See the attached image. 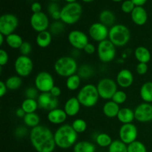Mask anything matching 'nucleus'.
<instances>
[{"label":"nucleus","mask_w":152,"mask_h":152,"mask_svg":"<svg viewBox=\"0 0 152 152\" xmlns=\"http://www.w3.org/2000/svg\"><path fill=\"white\" fill-rule=\"evenodd\" d=\"M113 1H115V2H120V1H122L123 0H112Z\"/></svg>","instance_id":"bf43d9fd"},{"label":"nucleus","mask_w":152,"mask_h":152,"mask_svg":"<svg viewBox=\"0 0 152 152\" xmlns=\"http://www.w3.org/2000/svg\"><path fill=\"white\" fill-rule=\"evenodd\" d=\"M117 118L122 124L132 123V122L135 120L134 110H132L127 107L120 108Z\"/></svg>","instance_id":"5701e85b"},{"label":"nucleus","mask_w":152,"mask_h":152,"mask_svg":"<svg viewBox=\"0 0 152 152\" xmlns=\"http://www.w3.org/2000/svg\"><path fill=\"white\" fill-rule=\"evenodd\" d=\"M82 105L77 96H72L67 99L64 105V111L67 114L68 117H75L79 114Z\"/></svg>","instance_id":"412c9836"},{"label":"nucleus","mask_w":152,"mask_h":152,"mask_svg":"<svg viewBox=\"0 0 152 152\" xmlns=\"http://www.w3.org/2000/svg\"><path fill=\"white\" fill-rule=\"evenodd\" d=\"M77 97L82 106L86 108L94 107L100 98L96 86L90 83L85 85L80 89Z\"/></svg>","instance_id":"20e7f679"},{"label":"nucleus","mask_w":152,"mask_h":152,"mask_svg":"<svg viewBox=\"0 0 152 152\" xmlns=\"http://www.w3.org/2000/svg\"><path fill=\"white\" fill-rule=\"evenodd\" d=\"M39 91L37 90L36 87H28L25 91V96L28 99H37L39 95Z\"/></svg>","instance_id":"79ce46f5"},{"label":"nucleus","mask_w":152,"mask_h":152,"mask_svg":"<svg viewBox=\"0 0 152 152\" xmlns=\"http://www.w3.org/2000/svg\"><path fill=\"white\" fill-rule=\"evenodd\" d=\"M95 141L96 143L102 148H108L113 142L111 137L106 133L98 134L95 137Z\"/></svg>","instance_id":"72a5a7b5"},{"label":"nucleus","mask_w":152,"mask_h":152,"mask_svg":"<svg viewBox=\"0 0 152 152\" xmlns=\"http://www.w3.org/2000/svg\"><path fill=\"white\" fill-rule=\"evenodd\" d=\"M127 94H126V93L124 91L117 90V92L113 96L111 100L114 101V102H116V103L120 105L125 103L126 100H127Z\"/></svg>","instance_id":"ea45409f"},{"label":"nucleus","mask_w":152,"mask_h":152,"mask_svg":"<svg viewBox=\"0 0 152 152\" xmlns=\"http://www.w3.org/2000/svg\"><path fill=\"white\" fill-rule=\"evenodd\" d=\"M24 123L27 127L31 128V129L40 125V117L37 113H31L26 114L23 118Z\"/></svg>","instance_id":"2f4dec72"},{"label":"nucleus","mask_w":152,"mask_h":152,"mask_svg":"<svg viewBox=\"0 0 152 152\" xmlns=\"http://www.w3.org/2000/svg\"><path fill=\"white\" fill-rule=\"evenodd\" d=\"M7 90L8 89H7V86H6L5 83L3 81H0V96L3 97L7 94Z\"/></svg>","instance_id":"603ef678"},{"label":"nucleus","mask_w":152,"mask_h":152,"mask_svg":"<svg viewBox=\"0 0 152 152\" xmlns=\"http://www.w3.org/2000/svg\"><path fill=\"white\" fill-rule=\"evenodd\" d=\"M19 26L17 16L12 13H4L0 17V34L4 36L13 34Z\"/></svg>","instance_id":"9b49d317"},{"label":"nucleus","mask_w":152,"mask_h":152,"mask_svg":"<svg viewBox=\"0 0 152 152\" xmlns=\"http://www.w3.org/2000/svg\"><path fill=\"white\" fill-rule=\"evenodd\" d=\"M5 42L7 45L12 49H19L22 46V43L24 42V40L22 39V37L17 34H10L7 36L5 39Z\"/></svg>","instance_id":"c85d7f7f"},{"label":"nucleus","mask_w":152,"mask_h":152,"mask_svg":"<svg viewBox=\"0 0 152 152\" xmlns=\"http://www.w3.org/2000/svg\"><path fill=\"white\" fill-rule=\"evenodd\" d=\"M9 61V55L4 49L0 50V66L3 67L7 64Z\"/></svg>","instance_id":"a18cd8bd"},{"label":"nucleus","mask_w":152,"mask_h":152,"mask_svg":"<svg viewBox=\"0 0 152 152\" xmlns=\"http://www.w3.org/2000/svg\"><path fill=\"white\" fill-rule=\"evenodd\" d=\"M34 85L40 93H48L55 86L54 79L49 72L41 71L36 76Z\"/></svg>","instance_id":"9d476101"},{"label":"nucleus","mask_w":152,"mask_h":152,"mask_svg":"<svg viewBox=\"0 0 152 152\" xmlns=\"http://www.w3.org/2000/svg\"><path fill=\"white\" fill-rule=\"evenodd\" d=\"M120 105L114 101L108 100L105 102L102 107V112L104 115L108 118H115L118 115L120 111Z\"/></svg>","instance_id":"4be33fe9"},{"label":"nucleus","mask_w":152,"mask_h":152,"mask_svg":"<svg viewBox=\"0 0 152 152\" xmlns=\"http://www.w3.org/2000/svg\"><path fill=\"white\" fill-rule=\"evenodd\" d=\"M128 152H147V148L143 142L136 140L128 145Z\"/></svg>","instance_id":"58836bf2"},{"label":"nucleus","mask_w":152,"mask_h":152,"mask_svg":"<svg viewBox=\"0 0 152 152\" xmlns=\"http://www.w3.org/2000/svg\"><path fill=\"white\" fill-rule=\"evenodd\" d=\"M136 6H143L148 0H132Z\"/></svg>","instance_id":"5fc2aeb1"},{"label":"nucleus","mask_w":152,"mask_h":152,"mask_svg":"<svg viewBox=\"0 0 152 152\" xmlns=\"http://www.w3.org/2000/svg\"><path fill=\"white\" fill-rule=\"evenodd\" d=\"M73 150L74 152H96V146L89 141H79L74 145Z\"/></svg>","instance_id":"cd10ccee"},{"label":"nucleus","mask_w":152,"mask_h":152,"mask_svg":"<svg viewBox=\"0 0 152 152\" xmlns=\"http://www.w3.org/2000/svg\"><path fill=\"white\" fill-rule=\"evenodd\" d=\"M53 68L57 75L65 78H68L77 74L78 71L77 60L71 56H66L59 58L55 62Z\"/></svg>","instance_id":"39448f33"},{"label":"nucleus","mask_w":152,"mask_h":152,"mask_svg":"<svg viewBox=\"0 0 152 152\" xmlns=\"http://www.w3.org/2000/svg\"><path fill=\"white\" fill-rule=\"evenodd\" d=\"M82 78L78 75V74H75L71 77L66 78L65 86L68 90L71 91H75L80 88V84H81Z\"/></svg>","instance_id":"c756f323"},{"label":"nucleus","mask_w":152,"mask_h":152,"mask_svg":"<svg viewBox=\"0 0 152 152\" xmlns=\"http://www.w3.org/2000/svg\"><path fill=\"white\" fill-rule=\"evenodd\" d=\"M14 70L16 75L22 78L28 77L34 70V62L28 56L20 55L14 62Z\"/></svg>","instance_id":"1a4fd4ad"},{"label":"nucleus","mask_w":152,"mask_h":152,"mask_svg":"<svg viewBox=\"0 0 152 152\" xmlns=\"http://www.w3.org/2000/svg\"><path fill=\"white\" fill-rule=\"evenodd\" d=\"M68 41L76 50H83L89 42L87 34L80 30L71 31L68 35Z\"/></svg>","instance_id":"ddd939ff"},{"label":"nucleus","mask_w":152,"mask_h":152,"mask_svg":"<svg viewBox=\"0 0 152 152\" xmlns=\"http://www.w3.org/2000/svg\"><path fill=\"white\" fill-rule=\"evenodd\" d=\"M131 17L135 25L142 26L148 21V13L142 6H136L131 13Z\"/></svg>","instance_id":"aec40b11"},{"label":"nucleus","mask_w":152,"mask_h":152,"mask_svg":"<svg viewBox=\"0 0 152 152\" xmlns=\"http://www.w3.org/2000/svg\"><path fill=\"white\" fill-rule=\"evenodd\" d=\"M135 120L139 123H146L152 121V104L142 102L134 109Z\"/></svg>","instance_id":"dca6fc26"},{"label":"nucleus","mask_w":152,"mask_h":152,"mask_svg":"<svg viewBox=\"0 0 152 152\" xmlns=\"http://www.w3.org/2000/svg\"><path fill=\"white\" fill-rule=\"evenodd\" d=\"M134 77L132 71L127 68L121 69L117 74L116 82L119 87L122 88H128L133 85Z\"/></svg>","instance_id":"a211bd4d"},{"label":"nucleus","mask_w":152,"mask_h":152,"mask_svg":"<svg viewBox=\"0 0 152 152\" xmlns=\"http://www.w3.org/2000/svg\"><path fill=\"white\" fill-rule=\"evenodd\" d=\"M53 39V35L49 31L38 33L36 37L37 45L41 48H46L50 45Z\"/></svg>","instance_id":"393cba45"},{"label":"nucleus","mask_w":152,"mask_h":152,"mask_svg":"<svg viewBox=\"0 0 152 152\" xmlns=\"http://www.w3.org/2000/svg\"><path fill=\"white\" fill-rule=\"evenodd\" d=\"M148 71V65L147 63L139 62L136 66V71L140 75H144Z\"/></svg>","instance_id":"49530a36"},{"label":"nucleus","mask_w":152,"mask_h":152,"mask_svg":"<svg viewBox=\"0 0 152 152\" xmlns=\"http://www.w3.org/2000/svg\"><path fill=\"white\" fill-rule=\"evenodd\" d=\"M65 1H67L68 3H74V2H77V0H65Z\"/></svg>","instance_id":"4d7b16f0"},{"label":"nucleus","mask_w":152,"mask_h":152,"mask_svg":"<svg viewBox=\"0 0 152 152\" xmlns=\"http://www.w3.org/2000/svg\"><path fill=\"white\" fill-rule=\"evenodd\" d=\"M49 29L52 35H60L65 31V24L62 21H54L53 23L50 24Z\"/></svg>","instance_id":"4c0bfd02"},{"label":"nucleus","mask_w":152,"mask_h":152,"mask_svg":"<svg viewBox=\"0 0 152 152\" xmlns=\"http://www.w3.org/2000/svg\"><path fill=\"white\" fill-rule=\"evenodd\" d=\"M67 118L68 115L63 108H56L48 111L47 114V119L49 123L54 125H63Z\"/></svg>","instance_id":"6ab92c4d"},{"label":"nucleus","mask_w":152,"mask_h":152,"mask_svg":"<svg viewBox=\"0 0 152 152\" xmlns=\"http://www.w3.org/2000/svg\"><path fill=\"white\" fill-rule=\"evenodd\" d=\"M39 108L45 111H51L58 108L59 104V99L53 96L50 92L40 93L37 98Z\"/></svg>","instance_id":"f3484780"},{"label":"nucleus","mask_w":152,"mask_h":152,"mask_svg":"<svg viewBox=\"0 0 152 152\" xmlns=\"http://www.w3.org/2000/svg\"><path fill=\"white\" fill-rule=\"evenodd\" d=\"M60 10L61 9L60 7H59V4L56 2H53V1L50 2V4H48V11L50 16L53 14V13H56V12L60 11Z\"/></svg>","instance_id":"de8ad7c7"},{"label":"nucleus","mask_w":152,"mask_h":152,"mask_svg":"<svg viewBox=\"0 0 152 152\" xmlns=\"http://www.w3.org/2000/svg\"><path fill=\"white\" fill-rule=\"evenodd\" d=\"M31 10L33 13H37L42 12V4L38 1H35L31 4Z\"/></svg>","instance_id":"8fccbe9b"},{"label":"nucleus","mask_w":152,"mask_h":152,"mask_svg":"<svg viewBox=\"0 0 152 152\" xmlns=\"http://www.w3.org/2000/svg\"><path fill=\"white\" fill-rule=\"evenodd\" d=\"M5 39H6L5 36H4L3 34H0V45H2L3 43L5 42Z\"/></svg>","instance_id":"6e6d98bb"},{"label":"nucleus","mask_w":152,"mask_h":152,"mask_svg":"<svg viewBox=\"0 0 152 152\" xmlns=\"http://www.w3.org/2000/svg\"><path fill=\"white\" fill-rule=\"evenodd\" d=\"M93 68L91 65H88V64L82 65L80 68H78V71H77L78 75L82 79H85V80H87V79L91 77V76L93 75Z\"/></svg>","instance_id":"e433bc0d"},{"label":"nucleus","mask_w":152,"mask_h":152,"mask_svg":"<svg viewBox=\"0 0 152 152\" xmlns=\"http://www.w3.org/2000/svg\"><path fill=\"white\" fill-rule=\"evenodd\" d=\"M83 1H84V2H86V3H89V2H92V1H94V0H82Z\"/></svg>","instance_id":"13d9d810"},{"label":"nucleus","mask_w":152,"mask_h":152,"mask_svg":"<svg viewBox=\"0 0 152 152\" xmlns=\"http://www.w3.org/2000/svg\"><path fill=\"white\" fill-rule=\"evenodd\" d=\"M50 1H53V2H55V1H59V0H50Z\"/></svg>","instance_id":"052dcab7"},{"label":"nucleus","mask_w":152,"mask_h":152,"mask_svg":"<svg viewBox=\"0 0 152 152\" xmlns=\"http://www.w3.org/2000/svg\"><path fill=\"white\" fill-rule=\"evenodd\" d=\"M116 46L109 39L104 40L98 43L96 52L99 61L103 63L111 62L115 59L117 54Z\"/></svg>","instance_id":"0eeeda50"},{"label":"nucleus","mask_w":152,"mask_h":152,"mask_svg":"<svg viewBox=\"0 0 152 152\" xmlns=\"http://www.w3.org/2000/svg\"><path fill=\"white\" fill-rule=\"evenodd\" d=\"M109 29L101 22L93 23L88 29V35L94 41L99 43L108 39Z\"/></svg>","instance_id":"2eb2a0df"},{"label":"nucleus","mask_w":152,"mask_h":152,"mask_svg":"<svg viewBox=\"0 0 152 152\" xmlns=\"http://www.w3.org/2000/svg\"><path fill=\"white\" fill-rule=\"evenodd\" d=\"M108 152H128V145L120 140H114L108 147Z\"/></svg>","instance_id":"f704fd0d"},{"label":"nucleus","mask_w":152,"mask_h":152,"mask_svg":"<svg viewBox=\"0 0 152 152\" xmlns=\"http://www.w3.org/2000/svg\"><path fill=\"white\" fill-rule=\"evenodd\" d=\"M21 108L25 111L26 114L35 113L36 111L39 108L37 99L25 98L21 104Z\"/></svg>","instance_id":"7c9ffc66"},{"label":"nucleus","mask_w":152,"mask_h":152,"mask_svg":"<svg viewBox=\"0 0 152 152\" xmlns=\"http://www.w3.org/2000/svg\"><path fill=\"white\" fill-rule=\"evenodd\" d=\"M30 24L34 31L37 33L48 31L50 28V21L47 14L44 12L33 13L30 19Z\"/></svg>","instance_id":"4468645a"},{"label":"nucleus","mask_w":152,"mask_h":152,"mask_svg":"<svg viewBox=\"0 0 152 152\" xmlns=\"http://www.w3.org/2000/svg\"><path fill=\"white\" fill-rule=\"evenodd\" d=\"M83 50H84L85 53H87V54L92 55L96 51V48L95 47V45L93 43L88 42L86 45V46L85 47V48L83 49Z\"/></svg>","instance_id":"09e8293b"},{"label":"nucleus","mask_w":152,"mask_h":152,"mask_svg":"<svg viewBox=\"0 0 152 152\" xmlns=\"http://www.w3.org/2000/svg\"><path fill=\"white\" fill-rule=\"evenodd\" d=\"M82 14L83 7L80 3H68L61 8L60 21L65 25H74L80 20Z\"/></svg>","instance_id":"423d86ee"},{"label":"nucleus","mask_w":152,"mask_h":152,"mask_svg":"<svg viewBox=\"0 0 152 152\" xmlns=\"http://www.w3.org/2000/svg\"><path fill=\"white\" fill-rule=\"evenodd\" d=\"M28 133V129L25 126H19V127L16 128L14 132L15 136L17 138H19V139L25 137V136H27Z\"/></svg>","instance_id":"c03bdc74"},{"label":"nucleus","mask_w":152,"mask_h":152,"mask_svg":"<svg viewBox=\"0 0 152 152\" xmlns=\"http://www.w3.org/2000/svg\"><path fill=\"white\" fill-rule=\"evenodd\" d=\"M134 54L138 62L148 64L151 61V53L148 48L145 46H138L134 50Z\"/></svg>","instance_id":"b1692460"},{"label":"nucleus","mask_w":152,"mask_h":152,"mask_svg":"<svg viewBox=\"0 0 152 152\" xmlns=\"http://www.w3.org/2000/svg\"><path fill=\"white\" fill-rule=\"evenodd\" d=\"M54 140L56 145L62 149L74 147L77 142L78 134L74 130L71 125H61L54 132Z\"/></svg>","instance_id":"f03ea898"},{"label":"nucleus","mask_w":152,"mask_h":152,"mask_svg":"<svg viewBox=\"0 0 152 152\" xmlns=\"http://www.w3.org/2000/svg\"><path fill=\"white\" fill-rule=\"evenodd\" d=\"M71 126L74 129V130L77 132V134H82L84 133L86 130H87L88 125L87 123L86 122V120H84L83 119H76L73 121V123H71Z\"/></svg>","instance_id":"c9c22d12"},{"label":"nucleus","mask_w":152,"mask_h":152,"mask_svg":"<svg viewBox=\"0 0 152 152\" xmlns=\"http://www.w3.org/2000/svg\"><path fill=\"white\" fill-rule=\"evenodd\" d=\"M138 129L133 123L123 124L119 130V137L120 140L126 145L132 143L137 140Z\"/></svg>","instance_id":"f8f14e48"},{"label":"nucleus","mask_w":152,"mask_h":152,"mask_svg":"<svg viewBox=\"0 0 152 152\" xmlns=\"http://www.w3.org/2000/svg\"><path fill=\"white\" fill-rule=\"evenodd\" d=\"M15 114H16V116L17 117H19V118H24V117L25 116V114H26V113L25 112V111H24L23 109H22V108H18V109L16 110V112H15Z\"/></svg>","instance_id":"864d4df0"},{"label":"nucleus","mask_w":152,"mask_h":152,"mask_svg":"<svg viewBox=\"0 0 152 152\" xmlns=\"http://www.w3.org/2000/svg\"><path fill=\"white\" fill-rule=\"evenodd\" d=\"M19 51H20L21 55H23V56H28L30 53L32 51V45L30 42L27 41H24V42L22 43V46L20 47V48L19 49Z\"/></svg>","instance_id":"37998d69"},{"label":"nucleus","mask_w":152,"mask_h":152,"mask_svg":"<svg viewBox=\"0 0 152 152\" xmlns=\"http://www.w3.org/2000/svg\"><path fill=\"white\" fill-rule=\"evenodd\" d=\"M116 47H124L131 39V31L123 24H115L109 28L108 39Z\"/></svg>","instance_id":"7ed1b4c3"},{"label":"nucleus","mask_w":152,"mask_h":152,"mask_svg":"<svg viewBox=\"0 0 152 152\" xmlns=\"http://www.w3.org/2000/svg\"><path fill=\"white\" fill-rule=\"evenodd\" d=\"M50 93L53 96L58 98L59 96H60L61 94H62V91H61L60 88L58 87V86H55L54 87H53V88L50 90Z\"/></svg>","instance_id":"3c124183"},{"label":"nucleus","mask_w":152,"mask_h":152,"mask_svg":"<svg viewBox=\"0 0 152 152\" xmlns=\"http://www.w3.org/2000/svg\"><path fill=\"white\" fill-rule=\"evenodd\" d=\"M5 84L7 89L10 91L18 90L22 86V77H19L18 75H13L9 77L5 80Z\"/></svg>","instance_id":"473e14b6"},{"label":"nucleus","mask_w":152,"mask_h":152,"mask_svg":"<svg viewBox=\"0 0 152 152\" xmlns=\"http://www.w3.org/2000/svg\"><path fill=\"white\" fill-rule=\"evenodd\" d=\"M118 85L116 80L111 78H102L96 85L99 97L105 100H111L114 94L117 92Z\"/></svg>","instance_id":"6e6552de"},{"label":"nucleus","mask_w":152,"mask_h":152,"mask_svg":"<svg viewBox=\"0 0 152 152\" xmlns=\"http://www.w3.org/2000/svg\"><path fill=\"white\" fill-rule=\"evenodd\" d=\"M29 137L31 145L37 152H53L56 147L54 133L42 125L31 129Z\"/></svg>","instance_id":"f257e3e1"},{"label":"nucleus","mask_w":152,"mask_h":152,"mask_svg":"<svg viewBox=\"0 0 152 152\" xmlns=\"http://www.w3.org/2000/svg\"><path fill=\"white\" fill-rule=\"evenodd\" d=\"M140 96L144 102L152 103V82L144 83L140 89Z\"/></svg>","instance_id":"bb28decb"},{"label":"nucleus","mask_w":152,"mask_h":152,"mask_svg":"<svg viewBox=\"0 0 152 152\" xmlns=\"http://www.w3.org/2000/svg\"><path fill=\"white\" fill-rule=\"evenodd\" d=\"M136 5L132 0H125L121 4V10L125 13H132Z\"/></svg>","instance_id":"a19ab883"},{"label":"nucleus","mask_w":152,"mask_h":152,"mask_svg":"<svg viewBox=\"0 0 152 152\" xmlns=\"http://www.w3.org/2000/svg\"><path fill=\"white\" fill-rule=\"evenodd\" d=\"M99 22L105 25V26L112 27L113 25H115L116 22V16L114 12L110 10H103L100 12L99 15Z\"/></svg>","instance_id":"a878e982"}]
</instances>
